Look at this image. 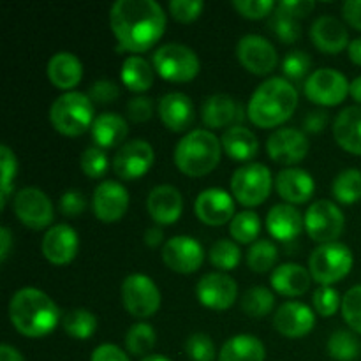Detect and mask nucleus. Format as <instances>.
<instances>
[{
	"label": "nucleus",
	"mask_w": 361,
	"mask_h": 361,
	"mask_svg": "<svg viewBox=\"0 0 361 361\" xmlns=\"http://www.w3.org/2000/svg\"><path fill=\"white\" fill-rule=\"evenodd\" d=\"M275 296L267 288H250L242 298V310L250 317H264L274 310Z\"/></svg>",
	"instance_id": "ea45409f"
},
{
	"label": "nucleus",
	"mask_w": 361,
	"mask_h": 361,
	"mask_svg": "<svg viewBox=\"0 0 361 361\" xmlns=\"http://www.w3.org/2000/svg\"><path fill=\"white\" fill-rule=\"evenodd\" d=\"M342 14L353 28L361 32V0H348L342 6Z\"/></svg>",
	"instance_id": "052dcab7"
},
{
	"label": "nucleus",
	"mask_w": 361,
	"mask_h": 361,
	"mask_svg": "<svg viewBox=\"0 0 361 361\" xmlns=\"http://www.w3.org/2000/svg\"><path fill=\"white\" fill-rule=\"evenodd\" d=\"M353 263L351 249L341 242H331L319 245L310 254L309 271L319 286H334L348 277Z\"/></svg>",
	"instance_id": "423d86ee"
},
{
	"label": "nucleus",
	"mask_w": 361,
	"mask_h": 361,
	"mask_svg": "<svg viewBox=\"0 0 361 361\" xmlns=\"http://www.w3.org/2000/svg\"><path fill=\"white\" fill-rule=\"evenodd\" d=\"M154 67L161 78L171 83H187L200 74L201 63L196 53L185 44L169 42L155 49Z\"/></svg>",
	"instance_id": "0eeeda50"
},
{
	"label": "nucleus",
	"mask_w": 361,
	"mask_h": 361,
	"mask_svg": "<svg viewBox=\"0 0 361 361\" xmlns=\"http://www.w3.org/2000/svg\"><path fill=\"white\" fill-rule=\"evenodd\" d=\"M154 115V102L150 97H145V95H137L133 97L127 102V116H129L133 122H147Z\"/></svg>",
	"instance_id": "5fc2aeb1"
},
{
	"label": "nucleus",
	"mask_w": 361,
	"mask_h": 361,
	"mask_svg": "<svg viewBox=\"0 0 361 361\" xmlns=\"http://www.w3.org/2000/svg\"><path fill=\"white\" fill-rule=\"evenodd\" d=\"M279 259V250L274 242L270 240H257L250 245L247 252V264L256 274H267L271 268H275Z\"/></svg>",
	"instance_id": "4c0bfd02"
},
{
	"label": "nucleus",
	"mask_w": 361,
	"mask_h": 361,
	"mask_svg": "<svg viewBox=\"0 0 361 361\" xmlns=\"http://www.w3.org/2000/svg\"><path fill=\"white\" fill-rule=\"evenodd\" d=\"M97 317L87 309H74L62 319V326L67 335L76 341H88L97 331Z\"/></svg>",
	"instance_id": "c9c22d12"
},
{
	"label": "nucleus",
	"mask_w": 361,
	"mask_h": 361,
	"mask_svg": "<svg viewBox=\"0 0 361 361\" xmlns=\"http://www.w3.org/2000/svg\"><path fill=\"white\" fill-rule=\"evenodd\" d=\"M88 97H90L92 102H97V104H109V102L116 101L120 97V88L115 81L99 80L88 90Z\"/></svg>",
	"instance_id": "864d4df0"
},
{
	"label": "nucleus",
	"mask_w": 361,
	"mask_h": 361,
	"mask_svg": "<svg viewBox=\"0 0 361 361\" xmlns=\"http://www.w3.org/2000/svg\"><path fill=\"white\" fill-rule=\"evenodd\" d=\"M122 302L130 316L147 319L157 314L161 307V291L150 277L133 274L122 284Z\"/></svg>",
	"instance_id": "1a4fd4ad"
},
{
	"label": "nucleus",
	"mask_w": 361,
	"mask_h": 361,
	"mask_svg": "<svg viewBox=\"0 0 361 361\" xmlns=\"http://www.w3.org/2000/svg\"><path fill=\"white\" fill-rule=\"evenodd\" d=\"M298 106V92L286 78L263 81L250 95L247 116L259 129H274L288 122Z\"/></svg>",
	"instance_id": "f03ea898"
},
{
	"label": "nucleus",
	"mask_w": 361,
	"mask_h": 361,
	"mask_svg": "<svg viewBox=\"0 0 361 361\" xmlns=\"http://www.w3.org/2000/svg\"><path fill=\"white\" fill-rule=\"evenodd\" d=\"M316 316L309 305L302 302H286L274 316V326L288 338H302L314 330Z\"/></svg>",
	"instance_id": "412c9836"
},
{
	"label": "nucleus",
	"mask_w": 361,
	"mask_h": 361,
	"mask_svg": "<svg viewBox=\"0 0 361 361\" xmlns=\"http://www.w3.org/2000/svg\"><path fill=\"white\" fill-rule=\"evenodd\" d=\"M0 159H2V183H0L2 197H0V207L6 208L7 200H9L11 192H13L14 178L18 175V161L14 152L9 147H6V145L0 147Z\"/></svg>",
	"instance_id": "37998d69"
},
{
	"label": "nucleus",
	"mask_w": 361,
	"mask_h": 361,
	"mask_svg": "<svg viewBox=\"0 0 361 361\" xmlns=\"http://www.w3.org/2000/svg\"><path fill=\"white\" fill-rule=\"evenodd\" d=\"M222 143L207 129H194L178 141L175 148V164L183 175L200 178L214 171L221 162Z\"/></svg>",
	"instance_id": "20e7f679"
},
{
	"label": "nucleus",
	"mask_w": 361,
	"mask_h": 361,
	"mask_svg": "<svg viewBox=\"0 0 361 361\" xmlns=\"http://www.w3.org/2000/svg\"><path fill=\"white\" fill-rule=\"evenodd\" d=\"M162 240H164V233H162V229L159 226H152L145 233V242H147L148 247H159Z\"/></svg>",
	"instance_id": "e2e57ef3"
},
{
	"label": "nucleus",
	"mask_w": 361,
	"mask_h": 361,
	"mask_svg": "<svg viewBox=\"0 0 361 361\" xmlns=\"http://www.w3.org/2000/svg\"><path fill=\"white\" fill-rule=\"evenodd\" d=\"M312 67V59L305 51H291L282 60V71L284 76L293 81H300L309 74Z\"/></svg>",
	"instance_id": "09e8293b"
},
{
	"label": "nucleus",
	"mask_w": 361,
	"mask_h": 361,
	"mask_svg": "<svg viewBox=\"0 0 361 361\" xmlns=\"http://www.w3.org/2000/svg\"><path fill=\"white\" fill-rule=\"evenodd\" d=\"M92 208H94V215L101 222L120 221L129 208V192L122 183L106 180L95 187Z\"/></svg>",
	"instance_id": "a211bd4d"
},
{
	"label": "nucleus",
	"mask_w": 361,
	"mask_h": 361,
	"mask_svg": "<svg viewBox=\"0 0 361 361\" xmlns=\"http://www.w3.org/2000/svg\"><path fill=\"white\" fill-rule=\"evenodd\" d=\"M233 7L247 20H263L277 7L274 0H235Z\"/></svg>",
	"instance_id": "3c124183"
},
{
	"label": "nucleus",
	"mask_w": 361,
	"mask_h": 361,
	"mask_svg": "<svg viewBox=\"0 0 361 361\" xmlns=\"http://www.w3.org/2000/svg\"><path fill=\"white\" fill-rule=\"evenodd\" d=\"M348 53H349V59H351V62H355L356 66L361 67V37L349 42Z\"/></svg>",
	"instance_id": "69168bd1"
},
{
	"label": "nucleus",
	"mask_w": 361,
	"mask_h": 361,
	"mask_svg": "<svg viewBox=\"0 0 361 361\" xmlns=\"http://www.w3.org/2000/svg\"><path fill=\"white\" fill-rule=\"evenodd\" d=\"M270 27L275 32V35L288 44H293L302 37V25L298 23V20H293L286 14H275L274 20L270 21Z\"/></svg>",
	"instance_id": "8fccbe9b"
},
{
	"label": "nucleus",
	"mask_w": 361,
	"mask_h": 361,
	"mask_svg": "<svg viewBox=\"0 0 361 361\" xmlns=\"http://www.w3.org/2000/svg\"><path fill=\"white\" fill-rule=\"evenodd\" d=\"M11 245H13V235H11L9 228L4 226V228L0 229V261H2V263H6V259L9 257Z\"/></svg>",
	"instance_id": "680f3d73"
},
{
	"label": "nucleus",
	"mask_w": 361,
	"mask_h": 361,
	"mask_svg": "<svg viewBox=\"0 0 361 361\" xmlns=\"http://www.w3.org/2000/svg\"><path fill=\"white\" fill-rule=\"evenodd\" d=\"M312 303L316 312L323 317L335 316L338 307H342L341 295H338L337 289H334L331 286H321L319 289H316L312 296Z\"/></svg>",
	"instance_id": "49530a36"
},
{
	"label": "nucleus",
	"mask_w": 361,
	"mask_h": 361,
	"mask_svg": "<svg viewBox=\"0 0 361 361\" xmlns=\"http://www.w3.org/2000/svg\"><path fill=\"white\" fill-rule=\"evenodd\" d=\"M109 27L130 53L154 48L166 32V13L155 0H118L109 9Z\"/></svg>",
	"instance_id": "f257e3e1"
},
{
	"label": "nucleus",
	"mask_w": 361,
	"mask_h": 361,
	"mask_svg": "<svg viewBox=\"0 0 361 361\" xmlns=\"http://www.w3.org/2000/svg\"><path fill=\"white\" fill-rule=\"evenodd\" d=\"M60 212H62L66 217H78L85 212L87 208V201H85V196L80 192V190H67V192L62 194L60 197Z\"/></svg>",
	"instance_id": "6e6d98bb"
},
{
	"label": "nucleus",
	"mask_w": 361,
	"mask_h": 361,
	"mask_svg": "<svg viewBox=\"0 0 361 361\" xmlns=\"http://www.w3.org/2000/svg\"><path fill=\"white\" fill-rule=\"evenodd\" d=\"M334 197L342 204H355L361 200V171L349 168L338 173L331 185Z\"/></svg>",
	"instance_id": "f704fd0d"
},
{
	"label": "nucleus",
	"mask_w": 361,
	"mask_h": 361,
	"mask_svg": "<svg viewBox=\"0 0 361 361\" xmlns=\"http://www.w3.org/2000/svg\"><path fill=\"white\" fill-rule=\"evenodd\" d=\"M349 94L353 95V99H355L358 104H361V76L356 78V80H353L351 88H349Z\"/></svg>",
	"instance_id": "338daca9"
},
{
	"label": "nucleus",
	"mask_w": 361,
	"mask_h": 361,
	"mask_svg": "<svg viewBox=\"0 0 361 361\" xmlns=\"http://www.w3.org/2000/svg\"><path fill=\"white\" fill-rule=\"evenodd\" d=\"M235 200L222 189H207L194 201V214L207 226H224L235 219Z\"/></svg>",
	"instance_id": "6ab92c4d"
},
{
	"label": "nucleus",
	"mask_w": 361,
	"mask_h": 361,
	"mask_svg": "<svg viewBox=\"0 0 361 361\" xmlns=\"http://www.w3.org/2000/svg\"><path fill=\"white\" fill-rule=\"evenodd\" d=\"M345 217L341 208L328 200H319L310 204L305 214V229L314 242L331 243L342 235Z\"/></svg>",
	"instance_id": "9b49d317"
},
{
	"label": "nucleus",
	"mask_w": 361,
	"mask_h": 361,
	"mask_svg": "<svg viewBox=\"0 0 361 361\" xmlns=\"http://www.w3.org/2000/svg\"><path fill=\"white\" fill-rule=\"evenodd\" d=\"M328 353L337 361H353L360 355V342L351 331L338 330L328 341Z\"/></svg>",
	"instance_id": "a19ab883"
},
{
	"label": "nucleus",
	"mask_w": 361,
	"mask_h": 361,
	"mask_svg": "<svg viewBox=\"0 0 361 361\" xmlns=\"http://www.w3.org/2000/svg\"><path fill=\"white\" fill-rule=\"evenodd\" d=\"M147 208L155 224H175L183 212V197L173 185H157L150 190Z\"/></svg>",
	"instance_id": "4be33fe9"
},
{
	"label": "nucleus",
	"mask_w": 361,
	"mask_h": 361,
	"mask_svg": "<svg viewBox=\"0 0 361 361\" xmlns=\"http://www.w3.org/2000/svg\"><path fill=\"white\" fill-rule=\"evenodd\" d=\"M14 214L20 219L21 224L34 231H42L53 224L55 208L51 200L35 187H25L14 196L13 201Z\"/></svg>",
	"instance_id": "f8f14e48"
},
{
	"label": "nucleus",
	"mask_w": 361,
	"mask_h": 361,
	"mask_svg": "<svg viewBox=\"0 0 361 361\" xmlns=\"http://www.w3.org/2000/svg\"><path fill=\"white\" fill-rule=\"evenodd\" d=\"M90 361H129V358H127V355L118 345L102 344L95 348V351L92 353Z\"/></svg>",
	"instance_id": "bf43d9fd"
},
{
	"label": "nucleus",
	"mask_w": 361,
	"mask_h": 361,
	"mask_svg": "<svg viewBox=\"0 0 361 361\" xmlns=\"http://www.w3.org/2000/svg\"><path fill=\"white\" fill-rule=\"evenodd\" d=\"M162 261L176 274H194L204 261L203 245L192 236H173L162 247Z\"/></svg>",
	"instance_id": "4468645a"
},
{
	"label": "nucleus",
	"mask_w": 361,
	"mask_h": 361,
	"mask_svg": "<svg viewBox=\"0 0 361 361\" xmlns=\"http://www.w3.org/2000/svg\"><path fill=\"white\" fill-rule=\"evenodd\" d=\"M159 116L169 130L183 133L192 126L196 113L189 95L182 92H171L159 101Z\"/></svg>",
	"instance_id": "5701e85b"
},
{
	"label": "nucleus",
	"mask_w": 361,
	"mask_h": 361,
	"mask_svg": "<svg viewBox=\"0 0 361 361\" xmlns=\"http://www.w3.org/2000/svg\"><path fill=\"white\" fill-rule=\"evenodd\" d=\"M349 88H351V83L341 71L326 67V69L314 71L307 78L303 90L310 102L331 108V106H338L345 101Z\"/></svg>",
	"instance_id": "9d476101"
},
{
	"label": "nucleus",
	"mask_w": 361,
	"mask_h": 361,
	"mask_svg": "<svg viewBox=\"0 0 361 361\" xmlns=\"http://www.w3.org/2000/svg\"><path fill=\"white\" fill-rule=\"evenodd\" d=\"M267 228L275 240L289 242L305 228V217H302V214L293 204H275L268 212Z\"/></svg>",
	"instance_id": "bb28decb"
},
{
	"label": "nucleus",
	"mask_w": 361,
	"mask_h": 361,
	"mask_svg": "<svg viewBox=\"0 0 361 361\" xmlns=\"http://www.w3.org/2000/svg\"><path fill=\"white\" fill-rule=\"evenodd\" d=\"M196 296L201 305L212 310H226L235 305L238 298V286L235 279L222 271L203 275L196 286Z\"/></svg>",
	"instance_id": "dca6fc26"
},
{
	"label": "nucleus",
	"mask_w": 361,
	"mask_h": 361,
	"mask_svg": "<svg viewBox=\"0 0 361 361\" xmlns=\"http://www.w3.org/2000/svg\"><path fill=\"white\" fill-rule=\"evenodd\" d=\"M242 106L236 104L231 95L215 94L207 97V101L203 102L201 118H203L204 126L210 129H222L235 120H242Z\"/></svg>",
	"instance_id": "c756f323"
},
{
	"label": "nucleus",
	"mask_w": 361,
	"mask_h": 361,
	"mask_svg": "<svg viewBox=\"0 0 361 361\" xmlns=\"http://www.w3.org/2000/svg\"><path fill=\"white\" fill-rule=\"evenodd\" d=\"M78 249H80L78 233L67 224L51 226L46 231L41 243L42 256L51 264H56V267L69 264L76 257Z\"/></svg>",
	"instance_id": "aec40b11"
},
{
	"label": "nucleus",
	"mask_w": 361,
	"mask_h": 361,
	"mask_svg": "<svg viewBox=\"0 0 361 361\" xmlns=\"http://www.w3.org/2000/svg\"><path fill=\"white\" fill-rule=\"evenodd\" d=\"M141 361H171V360L166 358V356H162V355H150V356H147V358H143Z\"/></svg>",
	"instance_id": "774afa93"
},
{
	"label": "nucleus",
	"mask_w": 361,
	"mask_h": 361,
	"mask_svg": "<svg viewBox=\"0 0 361 361\" xmlns=\"http://www.w3.org/2000/svg\"><path fill=\"white\" fill-rule=\"evenodd\" d=\"M48 78L55 88L71 92L83 78V63L74 53H55L48 62Z\"/></svg>",
	"instance_id": "a878e982"
},
{
	"label": "nucleus",
	"mask_w": 361,
	"mask_h": 361,
	"mask_svg": "<svg viewBox=\"0 0 361 361\" xmlns=\"http://www.w3.org/2000/svg\"><path fill=\"white\" fill-rule=\"evenodd\" d=\"M127 134H129L127 120L116 113H102L92 126V140L102 150L116 148L120 145L123 147Z\"/></svg>",
	"instance_id": "7c9ffc66"
},
{
	"label": "nucleus",
	"mask_w": 361,
	"mask_h": 361,
	"mask_svg": "<svg viewBox=\"0 0 361 361\" xmlns=\"http://www.w3.org/2000/svg\"><path fill=\"white\" fill-rule=\"evenodd\" d=\"M157 334L148 323H137L129 328L126 334V348L133 356H150L148 353L155 348Z\"/></svg>",
	"instance_id": "e433bc0d"
},
{
	"label": "nucleus",
	"mask_w": 361,
	"mask_h": 361,
	"mask_svg": "<svg viewBox=\"0 0 361 361\" xmlns=\"http://www.w3.org/2000/svg\"><path fill=\"white\" fill-rule=\"evenodd\" d=\"M154 67L143 56H129L122 63V81L130 92L143 94L154 85Z\"/></svg>",
	"instance_id": "72a5a7b5"
},
{
	"label": "nucleus",
	"mask_w": 361,
	"mask_h": 361,
	"mask_svg": "<svg viewBox=\"0 0 361 361\" xmlns=\"http://www.w3.org/2000/svg\"><path fill=\"white\" fill-rule=\"evenodd\" d=\"M328 120L330 116L324 109H314V111L307 113V116L303 118V129L310 134H319L328 126Z\"/></svg>",
	"instance_id": "13d9d810"
},
{
	"label": "nucleus",
	"mask_w": 361,
	"mask_h": 361,
	"mask_svg": "<svg viewBox=\"0 0 361 361\" xmlns=\"http://www.w3.org/2000/svg\"><path fill=\"white\" fill-rule=\"evenodd\" d=\"M268 155L274 162L282 166H295L307 157L310 143L305 133L293 127H282L268 137Z\"/></svg>",
	"instance_id": "f3484780"
},
{
	"label": "nucleus",
	"mask_w": 361,
	"mask_h": 361,
	"mask_svg": "<svg viewBox=\"0 0 361 361\" xmlns=\"http://www.w3.org/2000/svg\"><path fill=\"white\" fill-rule=\"evenodd\" d=\"M314 46L324 53H338L349 46V32L345 25L335 16L317 18L310 28Z\"/></svg>",
	"instance_id": "393cba45"
},
{
	"label": "nucleus",
	"mask_w": 361,
	"mask_h": 361,
	"mask_svg": "<svg viewBox=\"0 0 361 361\" xmlns=\"http://www.w3.org/2000/svg\"><path fill=\"white\" fill-rule=\"evenodd\" d=\"M49 122L63 136H81L95 122L94 102L81 92H66L49 108Z\"/></svg>",
	"instance_id": "39448f33"
},
{
	"label": "nucleus",
	"mask_w": 361,
	"mask_h": 361,
	"mask_svg": "<svg viewBox=\"0 0 361 361\" xmlns=\"http://www.w3.org/2000/svg\"><path fill=\"white\" fill-rule=\"evenodd\" d=\"M155 162L154 148L148 141L134 140L120 147L113 159V169L122 180H137L147 175Z\"/></svg>",
	"instance_id": "2eb2a0df"
},
{
	"label": "nucleus",
	"mask_w": 361,
	"mask_h": 361,
	"mask_svg": "<svg viewBox=\"0 0 361 361\" xmlns=\"http://www.w3.org/2000/svg\"><path fill=\"white\" fill-rule=\"evenodd\" d=\"M233 240L238 243H252L261 233V219L256 212H240L229 226Z\"/></svg>",
	"instance_id": "58836bf2"
},
{
	"label": "nucleus",
	"mask_w": 361,
	"mask_h": 361,
	"mask_svg": "<svg viewBox=\"0 0 361 361\" xmlns=\"http://www.w3.org/2000/svg\"><path fill=\"white\" fill-rule=\"evenodd\" d=\"M334 137L341 148L361 155V106L342 109L334 122Z\"/></svg>",
	"instance_id": "cd10ccee"
},
{
	"label": "nucleus",
	"mask_w": 361,
	"mask_h": 361,
	"mask_svg": "<svg viewBox=\"0 0 361 361\" xmlns=\"http://www.w3.org/2000/svg\"><path fill=\"white\" fill-rule=\"evenodd\" d=\"M236 56L238 62L256 76H268L274 73L279 63L277 49L274 48V44L256 34H249L240 39L236 44Z\"/></svg>",
	"instance_id": "ddd939ff"
},
{
	"label": "nucleus",
	"mask_w": 361,
	"mask_h": 361,
	"mask_svg": "<svg viewBox=\"0 0 361 361\" xmlns=\"http://www.w3.org/2000/svg\"><path fill=\"white\" fill-rule=\"evenodd\" d=\"M310 271L303 268L302 264L296 263H286L281 264L271 274V288L282 296L288 298H295V296H302L309 291L310 288Z\"/></svg>",
	"instance_id": "c85d7f7f"
},
{
	"label": "nucleus",
	"mask_w": 361,
	"mask_h": 361,
	"mask_svg": "<svg viewBox=\"0 0 361 361\" xmlns=\"http://www.w3.org/2000/svg\"><path fill=\"white\" fill-rule=\"evenodd\" d=\"M185 353L192 361H214L215 344L207 334H192L185 342Z\"/></svg>",
	"instance_id": "de8ad7c7"
},
{
	"label": "nucleus",
	"mask_w": 361,
	"mask_h": 361,
	"mask_svg": "<svg viewBox=\"0 0 361 361\" xmlns=\"http://www.w3.org/2000/svg\"><path fill=\"white\" fill-rule=\"evenodd\" d=\"M222 150L233 159V161L247 162L252 161L259 150V141L256 134L243 126H231L221 137Z\"/></svg>",
	"instance_id": "2f4dec72"
},
{
	"label": "nucleus",
	"mask_w": 361,
	"mask_h": 361,
	"mask_svg": "<svg viewBox=\"0 0 361 361\" xmlns=\"http://www.w3.org/2000/svg\"><path fill=\"white\" fill-rule=\"evenodd\" d=\"M275 189L288 204H303L314 196L316 183L307 171L298 168L282 169L275 178Z\"/></svg>",
	"instance_id": "b1692460"
},
{
	"label": "nucleus",
	"mask_w": 361,
	"mask_h": 361,
	"mask_svg": "<svg viewBox=\"0 0 361 361\" xmlns=\"http://www.w3.org/2000/svg\"><path fill=\"white\" fill-rule=\"evenodd\" d=\"M316 7L314 0H286V2L277 4V13L286 14L293 20H302L307 18Z\"/></svg>",
	"instance_id": "4d7b16f0"
},
{
	"label": "nucleus",
	"mask_w": 361,
	"mask_h": 361,
	"mask_svg": "<svg viewBox=\"0 0 361 361\" xmlns=\"http://www.w3.org/2000/svg\"><path fill=\"white\" fill-rule=\"evenodd\" d=\"M11 324L28 338H41L51 334L60 319L56 303L44 291L23 288L9 302Z\"/></svg>",
	"instance_id": "7ed1b4c3"
},
{
	"label": "nucleus",
	"mask_w": 361,
	"mask_h": 361,
	"mask_svg": "<svg viewBox=\"0 0 361 361\" xmlns=\"http://www.w3.org/2000/svg\"><path fill=\"white\" fill-rule=\"evenodd\" d=\"M0 361H25L23 356L20 355L18 349H14L13 345H0Z\"/></svg>",
	"instance_id": "0e129e2a"
},
{
	"label": "nucleus",
	"mask_w": 361,
	"mask_h": 361,
	"mask_svg": "<svg viewBox=\"0 0 361 361\" xmlns=\"http://www.w3.org/2000/svg\"><path fill=\"white\" fill-rule=\"evenodd\" d=\"M341 309L349 328H353L356 334H361V284L345 293Z\"/></svg>",
	"instance_id": "a18cd8bd"
},
{
	"label": "nucleus",
	"mask_w": 361,
	"mask_h": 361,
	"mask_svg": "<svg viewBox=\"0 0 361 361\" xmlns=\"http://www.w3.org/2000/svg\"><path fill=\"white\" fill-rule=\"evenodd\" d=\"M204 4L201 0H171L169 14L180 23H192L201 16Z\"/></svg>",
	"instance_id": "603ef678"
},
{
	"label": "nucleus",
	"mask_w": 361,
	"mask_h": 361,
	"mask_svg": "<svg viewBox=\"0 0 361 361\" xmlns=\"http://www.w3.org/2000/svg\"><path fill=\"white\" fill-rule=\"evenodd\" d=\"M81 171L88 176V178H101L106 175L109 168V159L106 155V152L99 147L87 148V150L81 154Z\"/></svg>",
	"instance_id": "c03bdc74"
},
{
	"label": "nucleus",
	"mask_w": 361,
	"mask_h": 361,
	"mask_svg": "<svg viewBox=\"0 0 361 361\" xmlns=\"http://www.w3.org/2000/svg\"><path fill=\"white\" fill-rule=\"evenodd\" d=\"M274 183L267 166L250 162L235 171L231 178V192L233 197L243 207H259L268 200Z\"/></svg>",
	"instance_id": "6e6552de"
},
{
	"label": "nucleus",
	"mask_w": 361,
	"mask_h": 361,
	"mask_svg": "<svg viewBox=\"0 0 361 361\" xmlns=\"http://www.w3.org/2000/svg\"><path fill=\"white\" fill-rule=\"evenodd\" d=\"M240 257H242L240 247L231 240H219L210 249V263L222 271L235 270L240 263Z\"/></svg>",
	"instance_id": "79ce46f5"
},
{
	"label": "nucleus",
	"mask_w": 361,
	"mask_h": 361,
	"mask_svg": "<svg viewBox=\"0 0 361 361\" xmlns=\"http://www.w3.org/2000/svg\"><path fill=\"white\" fill-rule=\"evenodd\" d=\"M267 349L254 335H235L219 353V361H264Z\"/></svg>",
	"instance_id": "473e14b6"
}]
</instances>
